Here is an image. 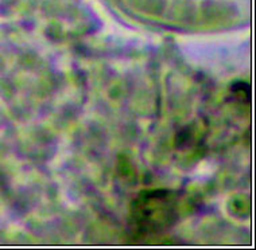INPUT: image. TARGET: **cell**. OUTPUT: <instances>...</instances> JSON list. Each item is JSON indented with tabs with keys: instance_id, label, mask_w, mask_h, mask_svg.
I'll use <instances>...</instances> for the list:
<instances>
[{
	"instance_id": "obj_1",
	"label": "cell",
	"mask_w": 256,
	"mask_h": 250,
	"mask_svg": "<svg viewBox=\"0 0 256 250\" xmlns=\"http://www.w3.org/2000/svg\"><path fill=\"white\" fill-rule=\"evenodd\" d=\"M230 92L234 93V96H238V100H242L246 104H250L251 101V88L250 85L246 82H236L230 86Z\"/></svg>"
}]
</instances>
